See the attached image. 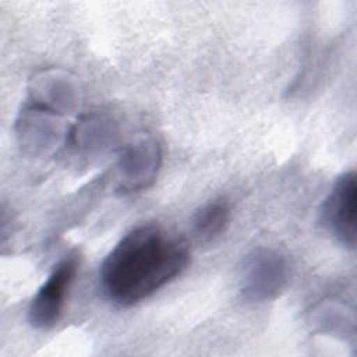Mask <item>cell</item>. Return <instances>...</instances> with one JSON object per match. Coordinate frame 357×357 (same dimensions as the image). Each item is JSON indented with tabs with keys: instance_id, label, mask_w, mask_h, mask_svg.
Segmentation results:
<instances>
[{
	"instance_id": "obj_2",
	"label": "cell",
	"mask_w": 357,
	"mask_h": 357,
	"mask_svg": "<svg viewBox=\"0 0 357 357\" xmlns=\"http://www.w3.org/2000/svg\"><path fill=\"white\" fill-rule=\"evenodd\" d=\"M290 265L280 251L261 247L250 252L241 266L240 291L248 301L262 303L276 298L286 287Z\"/></svg>"
},
{
	"instance_id": "obj_3",
	"label": "cell",
	"mask_w": 357,
	"mask_h": 357,
	"mask_svg": "<svg viewBox=\"0 0 357 357\" xmlns=\"http://www.w3.org/2000/svg\"><path fill=\"white\" fill-rule=\"evenodd\" d=\"M162 151L151 134H141L121 149L116 165V191L130 194L149 187L158 176Z\"/></svg>"
},
{
	"instance_id": "obj_5",
	"label": "cell",
	"mask_w": 357,
	"mask_h": 357,
	"mask_svg": "<svg viewBox=\"0 0 357 357\" xmlns=\"http://www.w3.org/2000/svg\"><path fill=\"white\" fill-rule=\"evenodd\" d=\"M356 173L342 174L324 201L321 219L331 234L344 247L354 248L357 238L356 223Z\"/></svg>"
},
{
	"instance_id": "obj_4",
	"label": "cell",
	"mask_w": 357,
	"mask_h": 357,
	"mask_svg": "<svg viewBox=\"0 0 357 357\" xmlns=\"http://www.w3.org/2000/svg\"><path fill=\"white\" fill-rule=\"evenodd\" d=\"M77 271V258L74 255L61 259L52 271L46 282L33 296L29 308V324L36 329H50L59 321L64 300L73 283Z\"/></svg>"
},
{
	"instance_id": "obj_6",
	"label": "cell",
	"mask_w": 357,
	"mask_h": 357,
	"mask_svg": "<svg viewBox=\"0 0 357 357\" xmlns=\"http://www.w3.org/2000/svg\"><path fill=\"white\" fill-rule=\"evenodd\" d=\"M59 113L38 105L32 103L25 107L17 121L18 137L24 146L29 149L47 148L59 138Z\"/></svg>"
},
{
	"instance_id": "obj_1",
	"label": "cell",
	"mask_w": 357,
	"mask_h": 357,
	"mask_svg": "<svg viewBox=\"0 0 357 357\" xmlns=\"http://www.w3.org/2000/svg\"><path fill=\"white\" fill-rule=\"evenodd\" d=\"M188 261L190 250L181 237L155 225L138 226L103 259L102 293L116 305H134L180 275Z\"/></svg>"
},
{
	"instance_id": "obj_7",
	"label": "cell",
	"mask_w": 357,
	"mask_h": 357,
	"mask_svg": "<svg viewBox=\"0 0 357 357\" xmlns=\"http://www.w3.org/2000/svg\"><path fill=\"white\" fill-rule=\"evenodd\" d=\"M230 220V208L227 202L218 199L211 201L197 211L192 218V230L195 236L202 241H211L218 238Z\"/></svg>"
}]
</instances>
